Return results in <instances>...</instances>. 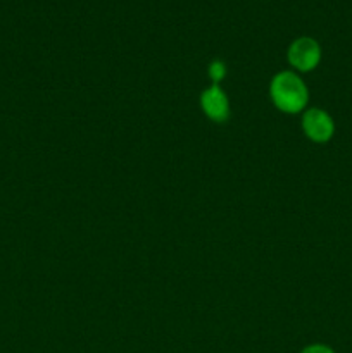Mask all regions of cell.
<instances>
[{"mask_svg":"<svg viewBox=\"0 0 352 353\" xmlns=\"http://www.w3.org/2000/svg\"><path fill=\"white\" fill-rule=\"evenodd\" d=\"M200 107L204 114L214 123H224L230 117V100L219 85L209 86L200 95Z\"/></svg>","mask_w":352,"mask_h":353,"instance_id":"obj_4","label":"cell"},{"mask_svg":"<svg viewBox=\"0 0 352 353\" xmlns=\"http://www.w3.org/2000/svg\"><path fill=\"white\" fill-rule=\"evenodd\" d=\"M300 353H335L330 347L326 345H311V347L304 348Z\"/></svg>","mask_w":352,"mask_h":353,"instance_id":"obj_6","label":"cell"},{"mask_svg":"<svg viewBox=\"0 0 352 353\" xmlns=\"http://www.w3.org/2000/svg\"><path fill=\"white\" fill-rule=\"evenodd\" d=\"M302 130L306 137L314 143H326L333 138L335 123L323 109H307L302 116Z\"/></svg>","mask_w":352,"mask_h":353,"instance_id":"obj_3","label":"cell"},{"mask_svg":"<svg viewBox=\"0 0 352 353\" xmlns=\"http://www.w3.org/2000/svg\"><path fill=\"white\" fill-rule=\"evenodd\" d=\"M224 76H226V65L223 61H213L209 64V78L213 79L214 85H217L219 81H223Z\"/></svg>","mask_w":352,"mask_h":353,"instance_id":"obj_5","label":"cell"},{"mask_svg":"<svg viewBox=\"0 0 352 353\" xmlns=\"http://www.w3.org/2000/svg\"><path fill=\"white\" fill-rule=\"evenodd\" d=\"M289 62L300 72H309L317 68L321 61V47L314 38L300 37L289 47Z\"/></svg>","mask_w":352,"mask_h":353,"instance_id":"obj_2","label":"cell"},{"mask_svg":"<svg viewBox=\"0 0 352 353\" xmlns=\"http://www.w3.org/2000/svg\"><path fill=\"white\" fill-rule=\"evenodd\" d=\"M269 95L273 103L286 114H299L309 102V90L306 83L292 71H282L271 79Z\"/></svg>","mask_w":352,"mask_h":353,"instance_id":"obj_1","label":"cell"}]
</instances>
